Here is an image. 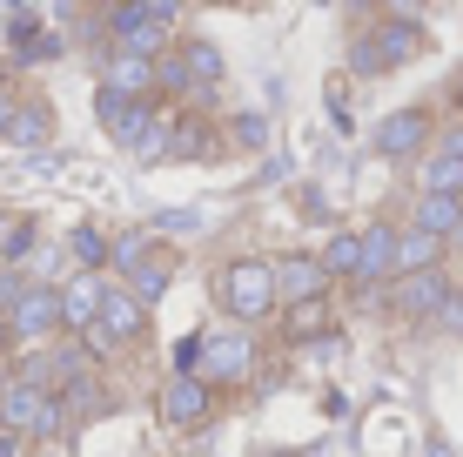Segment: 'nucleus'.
Returning a JSON list of instances; mask_svg holds the SVG:
<instances>
[{"mask_svg":"<svg viewBox=\"0 0 463 457\" xmlns=\"http://www.w3.org/2000/svg\"><path fill=\"white\" fill-rule=\"evenodd\" d=\"M215 303H222V317H229L235 329H249V323H269L276 317V256H229V262H215Z\"/></svg>","mask_w":463,"mask_h":457,"instance_id":"f257e3e1","label":"nucleus"},{"mask_svg":"<svg viewBox=\"0 0 463 457\" xmlns=\"http://www.w3.org/2000/svg\"><path fill=\"white\" fill-rule=\"evenodd\" d=\"M101 27H108V47L162 61L175 27H182V7L175 0H121V7H101Z\"/></svg>","mask_w":463,"mask_h":457,"instance_id":"f03ea898","label":"nucleus"},{"mask_svg":"<svg viewBox=\"0 0 463 457\" xmlns=\"http://www.w3.org/2000/svg\"><path fill=\"white\" fill-rule=\"evenodd\" d=\"M0 431L21 437V444H54L61 431H68V411H61L54 390H34V384H14L0 390Z\"/></svg>","mask_w":463,"mask_h":457,"instance_id":"7ed1b4c3","label":"nucleus"},{"mask_svg":"<svg viewBox=\"0 0 463 457\" xmlns=\"http://www.w3.org/2000/svg\"><path fill=\"white\" fill-rule=\"evenodd\" d=\"M249 376H255V343H249V329L209 323V329H202V384L222 390V384H249Z\"/></svg>","mask_w":463,"mask_h":457,"instance_id":"20e7f679","label":"nucleus"},{"mask_svg":"<svg viewBox=\"0 0 463 457\" xmlns=\"http://www.w3.org/2000/svg\"><path fill=\"white\" fill-rule=\"evenodd\" d=\"M7 329H14V343H27V350H47V343L68 337V317H61V282H34V290L7 309Z\"/></svg>","mask_w":463,"mask_h":457,"instance_id":"39448f33","label":"nucleus"},{"mask_svg":"<svg viewBox=\"0 0 463 457\" xmlns=\"http://www.w3.org/2000/svg\"><path fill=\"white\" fill-rule=\"evenodd\" d=\"M7 54L21 61V68H41V61L68 54V34H61L47 14H34V7H7Z\"/></svg>","mask_w":463,"mask_h":457,"instance_id":"423d86ee","label":"nucleus"},{"mask_svg":"<svg viewBox=\"0 0 463 457\" xmlns=\"http://www.w3.org/2000/svg\"><path fill=\"white\" fill-rule=\"evenodd\" d=\"M370 47H376L383 74H390V68H403V61H417L430 47V34H423V21L410 7H390V14H376V21H370Z\"/></svg>","mask_w":463,"mask_h":457,"instance_id":"0eeeda50","label":"nucleus"},{"mask_svg":"<svg viewBox=\"0 0 463 457\" xmlns=\"http://www.w3.org/2000/svg\"><path fill=\"white\" fill-rule=\"evenodd\" d=\"M437 135V121H430V108H396V115H383L370 129V148L383 162H410V155H423V141Z\"/></svg>","mask_w":463,"mask_h":457,"instance_id":"6e6552de","label":"nucleus"},{"mask_svg":"<svg viewBox=\"0 0 463 457\" xmlns=\"http://www.w3.org/2000/svg\"><path fill=\"white\" fill-rule=\"evenodd\" d=\"M450 296H457L450 276H443V270H423V276H403V282H396L390 303H396V317H410V323H437Z\"/></svg>","mask_w":463,"mask_h":457,"instance_id":"1a4fd4ad","label":"nucleus"},{"mask_svg":"<svg viewBox=\"0 0 463 457\" xmlns=\"http://www.w3.org/2000/svg\"><path fill=\"white\" fill-rule=\"evenodd\" d=\"M175 431H195V424H209L215 417V390L202 384V376H168L162 384V404H155Z\"/></svg>","mask_w":463,"mask_h":457,"instance_id":"9d476101","label":"nucleus"},{"mask_svg":"<svg viewBox=\"0 0 463 457\" xmlns=\"http://www.w3.org/2000/svg\"><path fill=\"white\" fill-rule=\"evenodd\" d=\"M329 296V276H323V262L316 256H276V303H296V309H309V303H323Z\"/></svg>","mask_w":463,"mask_h":457,"instance_id":"9b49d317","label":"nucleus"},{"mask_svg":"<svg viewBox=\"0 0 463 457\" xmlns=\"http://www.w3.org/2000/svg\"><path fill=\"white\" fill-rule=\"evenodd\" d=\"M101 88H115L121 101H155V61L128 54V47H108L101 54Z\"/></svg>","mask_w":463,"mask_h":457,"instance_id":"f8f14e48","label":"nucleus"},{"mask_svg":"<svg viewBox=\"0 0 463 457\" xmlns=\"http://www.w3.org/2000/svg\"><path fill=\"white\" fill-rule=\"evenodd\" d=\"M101 303H108V282H101V276L74 270L68 282H61V317H68L74 337H88V329L101 323Z\"/></svg>","mask_w":463,"mask_h":457,"instance_id":"ddd939ff","label":"nucleus"},{"mask_svg":"<svg viewBox=\"0 0 463 457\" xmlns=\"http://www.w3.org/2000/svg\"><path fill=\"white\" fill-rule=\"evenodd\" d=\"M0 141H14V148L41 155L47 141H54V101H41V94H21V101H14V115H7V135H0Z\"/></svg>","mask_w":463,"mask_h":457,"instance_id":"4468645a","label":"nucleus"},{"mask_svg":"<svg viewBox=\"0 0 463 457\" xmlns=\"http://www.w3.org/2000/svg\"><path fill=\"white\" fill-rule=\"evenodd\" d=\"M101 329L115 337V350L121 343H141V329H148V303H141L128 282H108V303H101Z\"/></svg>","mask_w":463,"mask_h":457,"instance_id":"2eb2a0df","label":"nucleus"},{"mask_svg":"<svg viewBox=\"0 0 463 457\" xmlns=\"http://www.w3.org/2000/svg\"><path fill=\"white\" fill-rule=\"evenodd\" d=\"M376 282H396V229H390V223H370V229H363V276H356V290L370 296Z\"/></svg>","mask_w":463,"mask_h":457,"instance_id":"dca6fc26","label":"nucleus"},{"mask_svg":"<svg viewBox=\"0 0 463 457\" xmlns=\"http://www.w3.org/2000/svg\"><path fill=\"white\" fill-rule=\"evenodd\" d=\"M423 270H443V243L423 235V229H396V282L423 276Z\"/></svg>","mask_w":463,"mask_h":457,"instance_id":"f3484780","label":"nucleus"},{"mask_svg":"<svg viewBox=\"0 0 463 457\" xmlns=\"http://www.w3.org/2000/svg\"><path fill=\"white\" fill-rule=\"evenodd\" d=\"M316 262H323L329 282H336V276L356 282V276H363V235H356V229H329V243L316 249Z\"/></svg>","mask_w":463,"mask_h":457,"instance_id":"a211bd4d","label":"nucleus"},{"mask_svg":"<svg viewBox=\"0 0 463 457\" xmlns=\"http://www.w3.org/2000/svg\"><path fill=\"white\" fill-rule=\"evenodd\" d=\"M463 223V202L457 195H417V215H410V229H423V235H437L443 249H450V235Z\"/></svg>","mask_w":463,"mask_h":457,"instance_id":"6ab92c4d","label":"nucleus"},{"mask_svg":"<svg viewBox=\"0 0 463 457\" xmlns=\"http://www.w3.org/2000/svg\"><path fill=\"white\" fill-rule=\"evenodd\" d=\"M175 54H182V68H188V81H195V94L222 81V47H215L209 34H182V47H175Z\"/></svg>","mask_w":463,"mask_h":457,"instance_id":"aec40b11","label":"nucleus"},{"mask_svg":"<svg viewBox=\"0 0 463 457\" xmlns=\"http://www.w3.org/2000/svg\"><path fill=\"white\" fill-rule=\"evenodd\" d=\"M148 256H162V243H155V229H128V235H115V249H108V270H115L121 282L141 270Z\"/></svg>","mask_w":463,"mask_h":457,"instance_id":"412c9836","label":"nucleus"},{"mask_svg":"<svg viewBox=\"0 0 463 457\" xmlns=\"http://www.w3.org/2000/svg\"><path fill=\"white\" fill-rule=\"evenodd\" d=\"M61 411H68V424H94V417H108V390L94 384V376H74V384L61 390Z\"/></svg>","mask_w":463,"mask_h":457,"instance_id":"4be33fe9","label":"nucleus"},{"mask_svg":"<svg viewBox=\"0 0 463 457\" xmlns=\"http://www.w3.org/2000/svg\"><path fill=\"white\" fill-rule=\"evenodd\" d=\"M34 249H41V223L34 215H14V223L0 229V270H21Z\"/></svg>","mask_w":463,"mask_h":457,"instance_id":"5701e85b","label":"nucleus"},{"mask_svg":"<svg viewBox=\"0 0 463 457\" xmlns=\"http://www.w3.org/2000/svg\"><path fill=\"white\" fill-rule=\"evenodd\" d=\"M168 282H175V249H162V256H148L135 276H128V290L141 296V303H162L168 296Z\"/></svg>","mask_w":463,"mask_h":457,"instance_id":"b1692460","label":"nucleus"},{"mask_svg":"<svg viewBox=\"0 0 463 457\" xmlns=\"http://www.w3.org/2000/svg\"><path fill=\"white\" fill-rule=\"evenodd\" d=\"M108 249H115V243H108V235H101V229H94V223H74V229H68V256H74V270H88V276H101V262H108Z\"/></svg>","mask_w":463,"mask_h":457,"instance_id":"393cba45","label":"nucleus"},{"mask_svg":"<svg viewBox=\"0 0 463 457\" xmlns=\"http://www.w3.org/2000/svg\"><path fill=\"white\" fill-rule=\"evenodd\" d=\"M423 195H457L463 202V162H457V155H430V162H423Z\"/></svg>","mask_w":463,"mask_h":457,"instance_id":"a878e982","label":"nucleus"},{"mask_svg":"<svg viewBox=\"0 0 463 457\" xmlns=\"http://www.w3.org/2000/svg\"><path fill=\"white\" fill-rule=\"evenodd\" d=\"M168 135H175V148L162 155V162H202V155H209V141H215L202 121H182V129H168Z\"/></svg>","mask_w":463,"mask_h":457,"instance_id":"bb28decb","label":"nucleus"},{"mask_svg":"<svg viewBox=\"0 0 463 457\" xmlns=\"http://www.w3.org/2000/svg\"><path fill=\"white\" fill-rule=\"evenodd\" d=\"M195 229H209L202 209H162L155 215V235H195Z\"/></svg>","mask_w":463,"mask_h":457,"instance_id":"cd10ccee","label":"nucleus"},{"mask_svg":"<svg viewBox=\"0 0 463 457\" xmlns=\"http://www.w3.org/2000/svg\"><path fill=\"white\" fill-rule=\"evenodd\" d=\"M229 135H235V148H262V141H269V115H255V108H249V115L229 121Z\"/></svg>","mask_w":463,"mask_h":457,"instance_id":"c85d7f7f","label":"nucleus"},{"mask_svg":"<svg viewBox=\"0 0 463 457\" xmlns=\"http://www.w3.org/2000/svg\"><path fill=\"white\" fill-rule=\"evenodd\" d=\"M175 376H202V329H188L175 343Z\"/></svg>","mask_w":463,"mask_h":457,"instance_id":"c756f323","label":"nucleus"},{"mask_svg":"<svg viewBox=\"0 0 463 457\" xmlns=\"http://www.w3.org/2000/svg\"><path fill=\"white\" fill-rule=\"evenodd\" d=\"M349 74H383V61H376L370 34H356V41H349Z\"/></svg>","mask_w":463,"mask_h":457,"instance_id":"7c9ffc66","label":"nucleus"},{"mask_svg":"<svg viewBox=\"0 0 463 457\" xmlns=\"http://www.w3.org/2000/svg\"><path fill=\"white\" fill-rule=\"evenodd\" d=\"M437 323H443V329H457V337H463V290L450 296V303H443V317H437Z\"/></svg>","mask_w":463,"mask_h":457,"instance_id":"2f4dec72","label":"nucleus"},{"mask_svg":"<svg viewBox=\"0 0 463 457\" xmlns=\"http://www.w3.org/2000/svg\"><path fill=\"white\" fill-rule=\"evenodd\" d=\"M437 148H443V155H457V162H463V121H457V129H450V135L437 141Z\"/></svg>","mask_w":463,"mask_h":457,"instance_id":"473e14b6","label":"nucleus"},{"mask_svg":"<svg viewBox=\"0 0 463 457\" xmlns=\"http://www.w3.org/2000/svg\"><path fill=\"white\" fill-rule=\"evenodd\" d=\"M423 457H457V444H450V437H430V444H423Z\"/></svg>","mask_w":463,"mask_h":457,"instance_id":"72a5a7b5","label":"nucleus"},{"mask_svg":"<svg viewBox=\"0 0 463 457\" xmlns=\"http://www.w3.org/2000/svg\"><path fill=\"white\" fill-rule=\"evenodd\" d=\"M0 457H27V444H21V437H7V431H0Z\"/></svg>","mask_w":463,"mask_h":457,"instance_id":"f704fd0d","label":"nucleus"},{"mask_svg":"<svg viewBox=\"0 0 463 457\" xmlns=\"http://www.w3.org/2000/svg\"><path fill=\"white\" fill-rule=\"evenodd\" d=\"M7 343H14V329H7V309H0V350H7Z\"/></svg>","mask_w":463,"mask_h":457,"instance_id":"c9c22d12","label":"nucleus"},{"mask_svg":"<svg viewBox=\"0 0 463 457\" xmlns=\"http://www.w3.org/2000/svg\"><path fill=\"white\" fill-rule=\"evenodd\" d=\"M450 249H463V223H457V235H450Z\"/></svg>","mask_w":463,"mask_h":457,"instance_id":"e433bc0d","label":"nucleus"},{"mask_svg":"<svg viewBox=\"0 0 463 457\" xmlns=\"http://www.w3.org/2000/svg\"><path fill=\"white\" fill-rule=\"evenodd\" d=\"M27 457H54V451H27Z\"/></svg>","mask_w":463,"mask_h":457,"instance_id":"4c0bfd02","label":"nucleus"},{"mask_svg":"<svg viewBox=\"0 0 463 457\" xmlns=\"http://www.w3.org/2000/svg\"><path fill=\"white\" fill-rule=\"evenodd\" d=\"M457 108H463V81H457Z\"/></svg>","mask_w":463,"mask_h":457,"instance_id":"58836bf2","label":"nucleus"},{"mask_svg":"<svg viewBox=\"0 0 463 457\" xmlns=\"http://www.w3.org/2000/svg\"><path fill=\"white\" fill-rule=\"evenodd\" d=\"M0 390H7V376H0Z\"/></svg>","mask_w":463,"mask_h":457,"instance_id":"ea45409f","label":"nucleus"}]
</instances>
